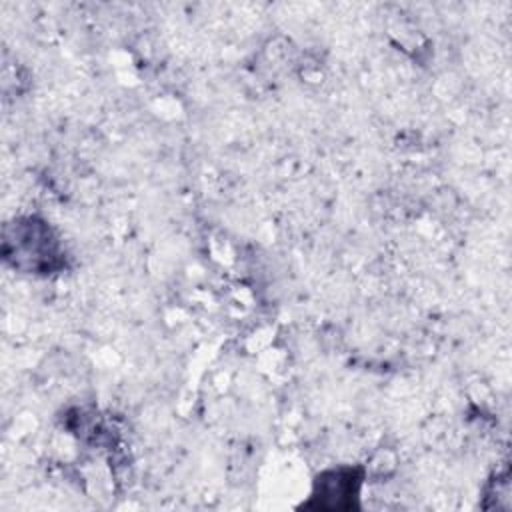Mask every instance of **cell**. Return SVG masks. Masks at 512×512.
Returning <instances> with one entry per match:
<instances>
[{
	"label": "cell",
	"instance_id": "1",
	"mask_svg": "<svg viewBox=\"0 0 512 512\" xmlns=\"http://www.w3.org/2000/svg\"><path fill=\"white\" fill-rule=\"evenodd\" d=\"M4 258L26 272H52L62 266V250L52 228L38 218H18L4 230Z\"/></svg>",
	"mask_w": 512,
	"mask_h": 512
},
{
	"label": "cell",
	"instance_id": "2",
	"mask_svg": "<svg viewBox=\"0 0 512 512\" xmlns=\"http://www.w3.org/2000/svg\"><path fill=\"white\" fill-rule=\"evenodd\" d=\"M362 484L360 468H334L326 470L318 476L314 484V492L306 508H322V510H350L356 506L358 490Z\"/></svg>",
	"mask_w": 512,
	"mask_h": 512
}]
</instances>
